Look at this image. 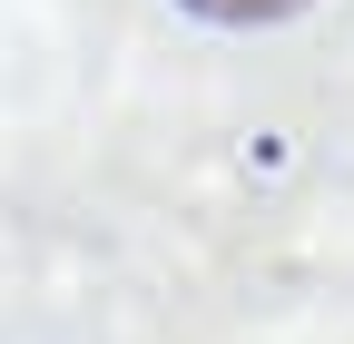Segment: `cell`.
Segmentation results:
<instances>
[{
	"label": "cell",
	"mask_w": 354,
	"mask_h": 344,
	"mask_svg": "<svg viewBox=\"0 0 354 344\" xmlns=\"http://www.w3.org/2000/svg\"><path fill=\"white\" fill-rule=\"evenodd\" d=\"M187 10H207V20H286L305 0H187Z\"/></svg>",
	"instance_id": "1"
}]
</instances>
